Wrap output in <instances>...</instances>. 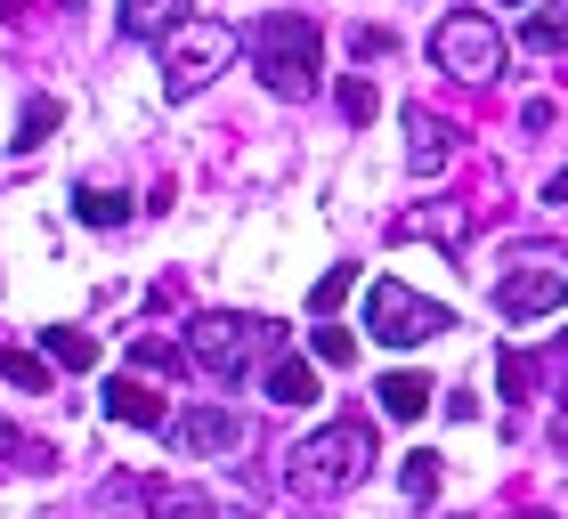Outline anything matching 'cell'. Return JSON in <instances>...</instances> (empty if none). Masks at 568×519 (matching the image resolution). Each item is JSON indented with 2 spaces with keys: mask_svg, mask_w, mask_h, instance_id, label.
Masks as SVG:
<instances>
[{
  "mask_svg": "<svg viewBox=\"0 0 568 519\" xmlns=\"http://www.w3.org/2000/svg\"><path fill=\"white\" fill-rule=\"evenodd\" d=\"M41 349H49V366H65V374H90L98 366V342H90V333H73V325H49Z\"/></svg>",
  "mask_w": 568,
  "mask_h": 519,
  "instance_id": "15",
  "label": "cell"
},
{
  "mask_svg": "<svg viewBox=\"0 0 568 519\" xmlns=\"http://www.w3.org/2000/svg\"><path fill=\"white\" fill-rule=\"evenodd\" d=\"M0 381H9V389H33V398H41V389H49V357L0 342Z\"/></svg>",
  "mask_w": 568,
  "mask_h": 519,
  "instance_id": "18",
  "label": "cell"
},
{
  "mask_svg": "<svg viewBox=\"0 0 568 519\" xmlns=\"http://www.w3.org/2000/svg\"><path fill=\"white\" fill-rule=\"evenodd\" d=\"M236 24L227 17H187L179 33H163V90L171 98H195L212 73H227V58H236Z\"/></svg>",
  "mask_w": 568,
  "mask_h": 519,
  "instance_id": "3",
  "label": "cell"
},
{
  "mask_svg": "<svg viewBox=\"0 0 568 519\" xmlns=\"http://www.w3.org/2000/svg\"><path fill=\"white\" fill-rule=\"evenodd\" d=\"M187 9H195V0H122V33H131V41H163V33L187 24Z\"/></svg>",
  "mask_w": 568,
  "mask_h": 519,
  "instance_id": "12",
  "label": "cell"
},
{
  "mask_svg": "<svg viewBox=\"0 0 568 519\" xmlns=\"http://www.w3.org/2000/svg\"><path fill=\"white\" fill-rule=\"evenodd\" d=\"M374 471V430L366 423H325L293 447V487L301 496H349Z\"/></svg>",
  "mask_w": 568,
  "mask_h": 519,
  "instance_id": "2",
  "label": "cell"
},
{
  "mask_svg": "<svg viewBox=\"0 0 568 519\" xmlns=\"http://www.w3.org/2000/svg\"><path fill=\"white\" fill-rule=\"evenodd\" d=\"M560 301H568V268H560V260H528V268H511L496 284L504 325H536V317H552Z\"/></svg>",
  "mask_w": 568,
  "mask_h": 519,
  "instance_id": "7",
  "label": "cell"
},
{
  "mask_svg": "<svg viewBox=\"0 0 568 519\" xmlns=\"http://www.w3.org/2000/svg\"><path fill=\"white\" fill-rule=\"evenodd\" d=\"M58 114H65V106H58V98H24V122H17V146H41V139H49V130H58Z\"/></svg>",
  "mask_w": 568,
  "mask_h": 519,
  "instance_id": "20",
  "label": "cell"
},
{
  "mask_svg": "<svg viewBox=\"0 0 568 519\" xmlns=\"http://www.w3.org/2000/svg\"><path fill=\"white\" fill-rule=\"evenodd\" d=\"M252 65H261V82L276 98H308L317 90V65H325V33L293 9H268L252 24Z\"/></svg>",
  "mask_w": 568,
  "mask_h": 519,
  "instance_id": "1",
  "label": "cell"
},
{
  "mask_svg": "<svg viewBox=\"0 0 568 519\" xmlns=\"http://www.w3.org/2000/svg\"><path fill=\"white\" fill-rule=\"evenodd\" d=\"M398 236H438V244H463V212H438V220H430V212H406V220H398Z\"/></svg>",
  "mask_w": 568,
  "mask_h": 519,
  "instance_id": "21",
  "label": "cell"
},
{
  "mask_svg": "<svg viewBox=\"0 0 568 519\" xmlns=\"http://www.w3.org/2000/svg\"><path fill=\"white\" fill-rule=\"evenodd\" d=\"M366 333H374V342H390V349H423V342H438V333H455V317L438 301H423L415 284L374 276L366 284Z\"/></svg>",
  "mask_w": 568,
  "mask_h": 519,
  "instance_id": "4",
  "label": "cell"
},
{
  "mask_svg": "<svg viewBox=\"0 0 568 519\" xmlns=\"http://www.w3.org/2000/svg\"><path fill=\"white\" fill-rule=\"evenodd\" d=\"M268 398H276V406H308V398H317L308 357H276V366H268Z\"/></svg>",
  "mask_w": 568,
  "mask_h": 519,
  "instance_id": "16",
  "label": "cell"
},
{
  "mask_svg": "<svg viewBox=\"0 0 568 519\" xmlns=\"http://www.w3.org/2000/svg\"><path fill=\"white\" fill-rule=\"evenodd\" d=\"M308 349H317L325 366H349V357H357V342H349L342 325H317V333H308Z\"/></svg>",
  "mask_w": 568,
  "mask_h": 519,
  "instance_id": "24",
  "label": "cell"
},
{
  "mask_svg": "<svg viewBox=\"0 0 568 519\" xmlns=\"http://www.w3.org/2000/svg\"><path fill=\"white\" fill-rule=\"evenodd\" d=\"M374 398H382V414H390V423H423V406H430V381H423V374H390V381L374 389Z\"/></svg>",
  "mask_w": 568,
  "mask_h": 519,
  "instance_id": "14",
  "label": "cell"
},
{
  "mask_svg": "<svg viewBox=\"0 0 568 519\" xmlns=\"http://www.w3.org/2000/svg\"><path fill=\"white\" fill-rule=\"evenodd\" d=\"M528 49H568V0H552V9L528 17Z\"/></svg>",
  "mask_w": 568,
  "mask_h": 519,
  "instance_id": "19",
  "label": "cell"
},
{
  "mask_svg": "<svg viewBox=\"0 0 568 519\" xmlns=\"http://www.w3.org/2000/svg\"><path fill=\"white\" fill-rule=\"evenodd\" d=\"M447 139H455V130L430 122V106H406V171H415V179L447 171Z\"/></svg>",
  "mask_w": 568,
  "mask_h": 519,
  "instance_id": "9",
  "label": "cell"
},
{
  "mask_svg": "<svg viewBox=\"0 0 568 519\" xmlns=\"http://www.w3.org/2000/svg\"><path fill=\"white\" fill-rule=\"evenodd\" d=\"M349 284H357V268H325V276H317V293H308V308H317V317H333V308L349 301Z\"/></svg>",
  "mask_w": 568,
  "mask_h": 519,
  "instance_id": "22",
  "label": "cell"
},
{
  "mask_svg": "<svg viewBox=\"0 0 568 519\" xmlns=\"http://www.w3.org/2000/svg\"><path fill=\"white\" fill-rule=\"evenodd\" d=\"M106 414H114V423H131V430H163V423H171L163 398H154L146 381H131V374H114V381H106Z\"/></svg>",
  "mask_w": 568,
  "mask_h": 519,
  "instance_id": "10",
  "label": "cell"
},
{
  "mask_svg": "<svg viewBox=\"0 0 568 519\" xmlns=\"http://www.w3.org/2000/svg\"><path fill=\"white\" fill-rule=\"evenodd\" d=\"M504 9H520V0H504Z\"/></svg>",
  "mask_w": 568,
  "mask_h": 519,
  "instance_id": "30",
  "label": "cell"
},
{
  "mask_svg": "<svg viewBox=\"0 0 568 519\" xmlns=\"http://www.w3.org/2000/svg\"><path fill=\"white\" fill-rule=\"evenodd\" d=\"M163 438L179 455H236L244 447V414H227V406H187V414H171Z\"/></svg>",
  "mask_w": 568,
  "mask_h": 519,
  "instance_id": "8",
  "label": "cell"
},
{
  "mask_svg": "<svg viewBox=\"0 0 568 519\" xmlns=\"http://www.w3.org/2000/svg\"><path fill=\"white\" fill-rule=\"evenodd\" d=\"M131 357H139L146 374H179V349H171V342H154V333H146V342H139Z\"/></svg>",
  "mask_w": 568,
  "mask_h": 519,
  "instance_id": "26",
  "label": "cell"
},
{
  "mask_svg": "<svg viewBox=\"0 0 568 519\" xmlns=\"http://www.w3.org/2000/svg\"><path fill=\"white\" fill-rule=\"evenodd\" d=\"M146 511H154V519H212V503H203L195 487H171V479L146 487Z\"/></svg>",
  "mask_w": 568,
  "mask_h": 519,
  "instance_id": "17",
  "label": "cell"
},
{
  "mask_svg": "<svg viewBox=\"0 0 568 519\" xmlns=\"http://www.w3.org/2000/svg\"><path fill=\"white\" fill-rule=\"evenodd\" d=\"M73 220H82V227H122V220H131V195H114V187H98V179H82V187H73Z\"/></svg>",
  "mask_w": 568,
  "mask_h": 519,
  "instance_id": "13",
  "label": "cell"
},
{
  "mask_svg": "<svg viewBox=\"0 0 568 519\" xmlns=\"http://www.w3.org/2000/svg\"><path fill=\"white\" fill-rule=\"evenodd\" d=\"M504 398H536V381L545 374H568V342H552L545 357H528V349H504Z\"/></svg>",
  "mask_w": 568,
  "mask_h": 519,
  "instance_id": "11",
  "label": "cell"
},
{
  "mask_svg": "<svg viewBox=\"0 0 568 519\" xmlns=\"http://www.w3.org/2000/svg\"><path fill=\"white\" fill-rule=\"evenodd\" d=\"M0 455L24 462V471H49V447H33V438H9V430H0Z\"/></svg>",
  "mask_w": 568,
  "mask_h": 519,
  "instance_id": "27",
  "label": "cell"
},
{
  "mask_svg": "<svg viewBox=\"0 0 568 519\" xmlns=\"http://www.w3.org/2000/svg\"><path fill=\"white\" fill-rule=\"evenodd\" d=\"M276 342V325L268 317H227V308H212V317H195V333H187V357L212 381H244L252 374V357H261Z\"/></svg>",
  "mask_w": 568,
  "mask_h": 519,
  "instance_id": "5",
  "label": "cell"
},
{
  "mask_svg": "<svg viewBox=\"0 0 568 519\" xmlns=\"http://www.w3.org/2000/svg\"><path fill=\"white\" fill-rule=\"evenodd\" d=\"M374 106H382V90L366 82V73H349V82H342V114L349 122H374Z\"/></svg>",
  "mask_w": 568,
  "mask_h": 519,
  "instance_id": "23",
  "label": "cell"
},
{
  "mask_svg": "<svg viewBox=\"0 0 568 519\" xmlns=\"http://www.w3.org/2000/svg\"><path fill=\"white\" fill-rule=\"evenodd\" d=\"M430 487H438V455H406V496L430 503Z\"/></svg>",
  "mask_w": 568,
  "mask_h": 519,
  "instance_id": "25",
  "label": "cell"
},
{
  "mask_svg": "<svg viewBox=\"0 0 568 519\" xmlns=\"http://www.w3.org/2000/svg\"><path fill=\"white\" fill-rule=\"evenodd\" d=\"M430 58H438V73H455V82H496V73H504L496 17H487V9H447L438 33H430Z\"/></svg>",
  "mask_w": 568,
  "mask_h": 519,
  "instance_id": "6",
  "label": "cell"
},
{
  "mask_svg": "<svg viewBox=\"0 0 568 519\" xmlns=\"http://www.w3.org/2000/svg\"><path fill=\"white\" fill-rule=\"evenodd\" d=\"M560 455H568V423H560Z\"/></svg>",
  "mask_w": 568,
  "mask_h": 519,
  "instance_id": "28",
  "label": "cell"
},
{
  "mask_svg": "<svg viewBox=\"0 0 568 519\" xmlns=\"http://www.w3.org/2000/svg\"><path fill=\"white\" fill-rule=\"evenodd\" d=\"M520 519H552V511H520Z\"/></svg>",
  "mask_w": 568,
  "mask_h": 519,
  "instance_id": "29",
  "label": "cell"
}]
</instances>
